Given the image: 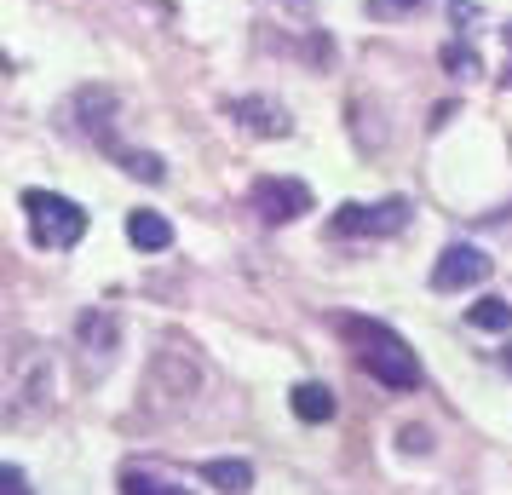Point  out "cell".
Instances as JSON below:
<instances>
[{"instance_id":"obj_12","label":"cell","mask_w":512,"mask_h":495,"mask_svg":"<svg viewBox=\"0 0 512 495\" xmlns=\"http://www.w3.org/2000/svg\"><path fill=\"white\" fill-rule=\"evenodd\" d=\"M288 403H294V415H300L305 426H323V421H334V392H328L323 380H300V386L288 392Z\"/></svg>"},{"instance_id":"obj_7","label":"cell","mask_w":512,"mask_h":495,"mask_svg":"<svg viewBox=\"0 0 512 495\" xmlns=\"http://www.w3.org/2000/svg\"><path fill=\"white\" fill-rule=\"evenodd\" d=\"M489 271H495V260H489L484 248H472V242H449V248L438 254V265H432V288H438V294H461V288L489 283Z\"/></svg>"},{"instance_id":"obj_14","label":"cell","mask_w":512,"mask_h":495,"mask_svg":"<svg viewBox=\"0 0 512 495\" xmlns=\"http://www.w3.org/2000/svg\"><path fill=\"white\" fill-rule=\"evenodd\" d=\"M466 323H472V329H484V334H507L512 329V306L489 294V300H478V306H466Z\"/></svg>"},{"instance_id":"obj_9","label":"cell","mask_w":512,"mask_h":495,"mask_svg":"<svg viewBox=\"0 0 512 495\" xmlns=\"http://www.w3.org/2000/svg\"><path fill=\"white\" fill-rule=\"evenodd\" d=\"M254 213L265 225H288V219H300L311 213V190L300 179H259L254 185Z\"/></svg>"},{"instance_id":"obj_4","label":"cell","mask_w":512,"mask_h":495,"mask_svg":"<svg viewBox=\"0 0 512 495\" xmlns=\"http://www.w3.org/2000/svg\"><path fill=\"white\" fill-rule=\"evenodd\" d=\"M24 213H29V236L52 254H64L87 236V208L58 196V190H24Z\"/></svg>"},{"instance_id":"obj_21","label":"cell","mask_w":512,"mask_h":495,"mask_svg":"<svg viewBox=\"0 0 512 495\" xmlns=\"http://www.w3.org/2000/svg\"><path fill=\"white\" fill-rule=\"evenodd\" d=\"M501 357H507V369H512V346H507V352H501Z\"/></svg>"},{"instance_id":"obj_10","label":"cell","mask_w":512,"mask_h":495,"mask_svg":"<svg viewBox=\"0 0 512 495\" xmlns=\"http://www.w3.org/2000/svg\"><path fill=\"white\" fill-rule=\"evenodd\" d=\"M225 116L242 121L254 139H288L294 133V121H288V110H282L277 98H225Z\"/></svg>"},{"instance_id":"obj_17","label":"cell","mask_w":512,"mask_h":495,"mask_svg":"<svg viewBox=\"0 0 512 495\" xmlns=\"http://www.w3.org/2000/svg\"><path fill=\"white\" fill-rule=\"evenodd\" d=\"M438 58H443V70L455 75V81H472V75H478V52L466 47V41H449Z\"/></svg>"},{"instance_id":"obj_5","label":"cell","mask_w":512,"mask_h":495,"mask_svg":"<svg viewBox=\"0 0 512 495\" xmlns=\"http://www.w3.org/2000/svg\"><path fill=\"white\" fill-rule=\"evenodd\" d=\"M75 352H81V380H104L121 352V317L110 306H93L75 317Z\"/></svg>"},{"instance_id":"obj_3","label":"cell","mask_w":512,"mask_h":495,"mask_svg":"<svg viewBox=\"0 0 512 495\" xmlns=\"http://www.w3.org/2000/svg\"><path fill=\"white\" fill-rule=\"evenodd\" d=\"M340 334L357 346V363H363V375L369 380L392 386V392H415L420 386V357L409 352L403 334H392L386 323H363V317H346Z\"/></svg>"},{"instance_id":"obj_15","label":"cell","mask_w":512,"mask_h":495,"mask_svg":"<svg viewBox=\"0 0 512 495\" xmlns=\"http://www.w3.org/2000/svg\"><path fill=\"white\" fill-rule=\"evenodd\" d=\"M121 495H196V490L167 484V478H156V472H144V467H127L121 472Z\"/></svg>"},{"instance_id":"obj_19","label":"cell","mask_w":512,"mask_h":495,"mask_svg":"<svg viewBox=\"0 0 512 495\" xmlns=\"http://www.w3.org/2000/svg\"><path fill=\"white\" fill-rule=\"evenodd\" d=\"M397 444L409 449V455H426V449H432V432H426V426H403V432H397Z\"/></svg>"},{"instance_id":"obj_16","label":"cell","mask_w":512,"mask_h":495,"mask_svg":"<svg viewBox=\"0 0 512 495\" xmlns=\"http://www.w3.org/2000/svg\"><path fill=\"white\" fill-rule=\"evenodd\" d=\"M121 167H127L133 179H144V185H162L167 179V162L156 150H121Z\"/></svg>"},{"instance_id":"obj_1","label":"cell","mask_w":512,"mask_h":495,"mask_svg":"<svg viewBox=\"0 0 512 495\" xmlns=\"http://www.w3.org/2000/svg\"><path fill=\"white\" fill-rule=\"evenodd\" d=\"M208 392V363L190 340H162L144 375V421H179Z\"/></svg>"},{"instance_id":"obj_2","label":"cell","mask_w":512,"mask_h":495,"mask_svg":"<svg viewBox=\"0 0 512 495\" xmlns=\"http://www.w3.org/2000/svg\"><path fill=\"white\" fill-rule=\"evenodd\" d=\"M52 415V357L35 340H12L6 369H0V421L12 432L41 426Z\"/></svg>"},{"instance_id":"obj_6","label":"cell","mask_w":512,"mask_h":495,"mask_svg":"<svg viewBox=\"0 0 512 495\" xmlns=\"http://www.w3.org/2000/svg\"><path fill=\"white\" fill-rule=\"evenodd\" d=\"M409 202L403 196H386V202H340L334 208V236H397L409 225Z\"/></svg>"},{"instance_id":"obj_20","label":"cell","mask_w":512,"mask_h":495,"mask_svg":"<svg viewBox=\"0 0 512 495\" xmlns=\"http://www.w3.org/2000/svg\"><path fill=\"white\" fill-rule=\"evenodd\" d=\"M0 495H35L29 478H24V467H0Z\"/></svg>"},{"instance_id":"obj_23","label":"cell","mask_w":512,"mask_h":495,"mask_svg":"<svg viewBox=\"0 0 512 495\" xmlns=\"http://www.w3.org/2000/svg\"><path fill=\"white\" fill-rule=\"evenodd\" d=\"M507 81H512V64H507Z\"/></svg>"},{"instance_id":"obj_18","label":"cell","mask_w":512,"mask_h":495,"mask_svg":"<svg viewBox=\"0 0 512 495\" xmlns=\"http://www.w3.org/2000/svg\"><path fill=\"white\" fill-rule=\"evenodd\" d=\"M420 6H432V0H363L369 18H415Z\"/></svg>"},{"instance_id":"obj_11","label":"cell","mask_w":512,"mask_h":495,"mask_svg":"<svg viewBox=\"0 0 512 495\" xmlns=\"http://www.w3.org/2000/svg\"><path fill=\"white\" fill-rule=\"evenodd\" d=\"M127 242L144 248V254H167V248H173V225H167L156 208H133L127 213Z\"/></svg>"},{"instance_id":"obj_13","label":"cell","mask_w":512,"mask_h":495,"mask_svg":"<svg viewBox=\"0 0 512 495\" xmlns=\"http://www.w3.org/2000/svg\"><path fill=\"white\" fill-rule=\"evenodd\" d=\"M202 484H213V490H225V495H248L254 490V467L248 461H236V455H225V461H202Z\"/></svg>"},{"instance_id":"obj_8","label":"cell","mask_w":512,"mask_h":495,"mask_svg":"<svg viewBox=\"0 0 512 495\" xmlns=\"http://www.w3.org/2000/svg\"><path fill=\"white\" fill-rule=\"evenodd\" d=\"M70 116L81 139H93L98 150H116V93L110 87H81L70 98Z\"/></svg>"},{"instance_id":"obj_22","label":"cell","mask_w":512,"mask_h":495,"mask_svg":"<svg viewBox=\"0 0 512 495\" xmlns=\"http://www.w3.org/2000/svg\"><path fill=\"white\" fill-rule=\"evenodd\" d=\"M507 47H512V24H507Z\"/></svg>"}]
</instances>
